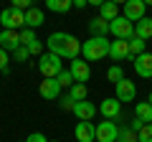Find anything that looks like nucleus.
Masks as SVG:
<instances>
[{
    "label": "nucleus",
    "mask_w": 152,
    "mask_h": 142,
    "mask_svg": "<svg viewBox=\"0 0 152 142\" xmlns=\"http://www.w3.org/2000/svg\"><path fill=\"white\" fill-rule=\"evenodd\" d=\"M46 43H48V53H56L58 59L76 61L81 53V41L71 33H51Z\"/></svg>",
    "instance_id": "obj_1"
},
{
    "label": "nucleus",
    "mask_w": 152,
    "mask_h": 142,
    "mask_svg": "<svg viewBox=\"0 0 152 142\" xmlns=\"http://www.w3.org/2000/svg\"><path fill=\"white\" fill-rule=\"evenodd\" d=\"M109 46L112 41L107 38H89L81 43V56L84 61H102L104 56H109Z\"/></svg>",
    "instance_id": "obj_2"
},
{
    "label": "nucleus",
    "mask_w": 152,
    "mask_h": 142,
    "mask_svg": "<svg viewBox=\"0 0 152 142\" xmlns=\"http://www.w3.org/2000/svg\"><path fill=\"white\" fill-rule=\"evenodd\" d=\"M38 71L43 74V79H56L61 71H64V61L56 53H43L38 59Z\"/></svg>",
    "instance_id": "obj_3"
},
{
    "label": "nucleus",
    "mask_w": 152,
    "mask_h": 142,
    "mask_svg": "<svg viewBox=\"0 0 152 142\" xmlns=\"http://www.w3.org/2000/svg\"><path fill=\"white\" fill-rule=\"evenodd\" d=\"M0 23H3V31H18V28H26V13L15 10V8H5L0 13Z\"/></svg>",
    "instance_id": "obj_4"
},
{
    "label": "nucleus",
    "mask_w": 152,
    "mask_h": 142,
    "mask_svg": "<svg viewBox=\"0 0 152 142\" xmlns=\"http://www.w3.org/2000/svg\"><path fill=\"white\" fill-rule=\"evenodd\" d=\"M109 33H112L117 41H129L134 36V23H129L124 15H119L117 20L109 23Z\"/></svg>",
    "instance_id": "obj_5"
},
{
    "label": "nucleus",
    "mask_w": 152,
    "mask_h": 142,
    "mask_svg": "<svg viewBox=\"0 0 152 142\" xmlns=\"http://www.w3.org/2000/svg\"><path fill=\"white\" fill-rule=\"evenodd\" d=\"M147 13V5H145V0H127L124 5H122V15L127 18L129 23H137L142 20Z\"/></svg>",
    "instance_id": "obj_6"
},
{
    "label": "nucleus",
    "mask_w": 152,
    "mask_h": 142,
    "mask_svg": "<svg viewBox=\"0 0 152 142\" xmlns=\"http://www.w3.org/2000/svg\"><path fill=\"white\" fill-rule=\"evenodd\" d=\"M117 137H119V127H117V122H99L96 124V142H117Z\"/></svg>",
    "instance_id": "obj_7"
},
{
    "label": "nucleus",
    "mask_w": 152,
    "mask_h": 142,
    "mask_svg": "<svg viewBox=\"0 0 152 142\" xmlns=\"http://www.w3.org/2000/svg\"><path fill=\"white\" fill-rule=\"evenodd\" d=\"M99 112L104 114V119H119L122 117V102L117 97H107V99H102V104H99Z\"/></svg>",
    "instance_id": "obj_8"
},
{
    "label": "nucleus",
    "mask_w": 152,
    "mask_h": 142,
    "mask_svg": "<svg viewBox=\"0 0 152 142\" xmlns=\"http://www.w3.org/2000/svg\"><path fill=\"white\" fill-rule=\"evenodd\" d=\"M69 71H71V76H74V81H76V84H86V81H89V76H91V69H89V64H86L84 59L71 61Z\"/></svg>",
    "instance_id": "obj_9"
},
{
    "label": "nucleus",
    "mask_w": 152,
    "mask_h": 142,
    "mask_svg": "<svg viewBox=\"0 0 152 142\" xmlns=\"http://www.w3.org/2000/svg\"><path fill=\"white\" fill-rule=\"evenodd\" d=\"M114 89H117V94H114V97L119 99V102H134V97H137V86H134V81H129V79H122L119 84H114Z\"/></svg>",
    "instance_id": "obj_10"
},
{
    "label": "nucleus",
    "mask_w": 152,
    "mask_h": 142,
    "mask_svg": "<svg viewBox=\"0 0 152 142\" xmlns=\"http://www.w3.org/2000/svg\"><path fill=\"white\" fill-rule=\"evenodd\" d=\"M0 48L8 53H15L20 48V33L18 31H3L0 33Z\"/></svg>",
    "instance_id": "obj_11"
},
{
    "label": "nucleus",
    "mask_w": 152,
    "mask_h": 142,
    "mask_svg": "<svg viewBox=\"0 0 152 142\" xmlns=\"http://www.w3.org/2000/svg\"><path fill=\"white\" fill-rule=\"evenodd\" d=\"M74 135H76V142H96V127L91 122H79L74 127Z\"/></svg>",
    "instance_id": "obj_12"
},
{
    "label": "nucleus",
    "mask_w": 152,
    "mask_h": 142,
    "mask_svg": "<svg viewBox=\"0 0 152 142\" xmlns=\"http://www.w3.org/2000/svg\"><path fill=\"white\" fill-rule=\"evenodd\" d=\"M132 64H134V71L140 74L142 79H152V53H142V56H137Z\"/></svg>",
    "instance_id": "obj_13"
},
{
    "label": "nucleus",
    "mask_w": 152,
    "mask_h": 142,
    "mask_svg": "<svg viewBox=\"0 0 152 142\" xmlns=\"http://www.w3.org/2000/svg\"><path fill=\"white\" fill-rule=\"evenodd\" d=\"M96 112H99V107H94V104L86 99V102H76V109H74V114L79 117V122H91Z\"/></svg>",
    "instance_id": "obj_14"
},
{
    "label": "nucleus",
    "mask_w": 152,
    "mask_h": 142,
    "mask_svg": "<svg viewBox=\"0 0 152 142\" xmlns=\"http://www.w3.org/2000/svg\"><path fill=\"white\" fill-rule=\"evenodd\" d=\"M38 91H41V97H43V99H58L61 84L56 81V79H43L41 86H38Z\"/></svg>",
    "instance_id": "obj_15"
},
{
    "label": "nucleus",
    "mask_w": 152,
    "mask_h": 142,
    "mask_svg": "<svg viewBox=\"0 0 152 142\" xmlns=\"http://www.w3.org/2000/svg\"><path fill=\"white\" fill-rule=\"evenodd\" d=\"M89 33H91V38H107V33H109V23L104 20V18H91L89 20Z\"/></svg>",
    "instance_id": "obj_16"
},
{
    "label": "nucleus",
    "mask_w": 152,
    "mask_h": 142,
    "mask_svg": "<svg viewBox=\"0 0 152 142\" xmlns=\"http://www.w3.org/2000/svg\"><path fill=\"white\" fill-rule=\"evenodd\" d=\"M109 56H112L114 61L129 59V41H112V46H109Z\"/></svg>",
    "instance_id": "obj_17"
},
{
    "label": "nucleus",
    "mask_w": 152,
    "mask_h": 142,
    "mask_svg": "<svg viewBox=\"0 0 152 142\" xmlns=\"http://www.w3.org/2000/svg\"><path fill=\"white\" fill-rule=\"evenodd\" d=\"M119 15H122V8L117 5V3H112V0L102 3V8H99V18H104L107 23H112V20H117Z\"/></svg>",
    "instance_id": "obj_18"
},
{
    "label": "nucleus",
    "mask_w": 152,
    "mask_h": 142,
    "mask_svg": "<svg viewBox=\"0 0 152 142\" xmlns=\"http://www.w3.org/2000/svg\"><path fill=\"white\" fill-rule=\"evenodd\" d=\"M134 36L137 38H142V41H150L152 38V18H142V20H137L134 23Z\"/></svg>",
    "instance_id": "obj_19"
},
{
    "label": "nucleus",
    "mask_w": 152,
    "mask_h": 142,
    "mask_svg": "<svg viewBox=\"0 0 152 142\" xmlns=\"http://www.w3.org/2000/svg\"><path fill=\"white\" fill-rule=\"evenodd\" d=\"M43 10H41V8H31V10L26 13V28H33V31H36L38 26H43Z\"/></svg>",
    "instance_id": "obj_20"
},
{
    "label": "nucleus",
    "mask_w": 152,
    "mask_h": 142,
    "mask_svg": "<svg viewBox=\"0 0 152 142\" xmlns=\"http://www.w3.org/2000/svg\"><path fill=\"white\" fill-rule=\"evenodd\" d=\"M134 117H137V119H142L145 124H152V104L150 102H137Z\"/></svg>",
    "instance_id": "obj_21"
},
{
    "label": "nucleus",
    "mask_w": 152,
    "mask_h": 142,
    "mask_svg": "<svg viewBox=\"0 0 152 142\" xmlns=\"http://www.w3.org/2000/svg\"><path fill=\"white\" fill-rule=\"evenodd\" d=\"M142 53H147V41H142V38H137V36H132V38H129V59L134 61L137 56H142Z\"/></svg>",
    "instance_id": "obj_22"
},
{
    "label": "nucleus",
    "mask_w": 152,
    "mask_h": 142,
    "mask_svg": "<svg viewBox=\"0 0 152 142\" xmlns=\"http://www.w3.org/2000/svg\"><path fill=\"white\" fill-rule=\"evenodd\" d=\"M46 8L53 10V13H69L74 8V3L71 0H46Z\"/></svg>",
    "instance_id": "obj_23"
},
{
    "label": "nucleus",
    "mask_w": 152,
    "mask_h": 142,
    "mask_svg": "<svg viewBox=\"0 0 152 142\" xmlns=\"http://www.w3.org/2000/svg\"><path fill=\"white\" fill-rule=\"evenodd\" d=\"M86 84H74V86L69 89V97L74 99V102H86Z\"/></svg>",
    "instance_id": "obj_24"
},
{
    "label": "nucleus",
    "mask_w": 152,
    "mask_h": 142,
    "mask_svg": "<svg viewBox=\"0 0 152 142\" xmlns=\"http://www.w3.org/2000/svg\"><path fill=\"white\" fill-rule=\"evenodd\" d=\"M107 79H109L112 84H119L122 79H127V76H124V71H122V66L114 64V66H109V69H107Z\"/></svg>",
    "instance_id": "obj_25"
},
{
    "label": "nucleus",
    "mask_w": 152,
    "mask_h": 142,
    "mask_svg": "<svg viewBox=\"0 0 152 142\" xmlns=\"http://www.w3.org/2000/svg\"><path fill=\"white\" fill-rule=\"evenodd\" d=\"M36 31H33V28H23V31H20V46H26V48H28V46H31V43H36Z\"/></svg>",
    "instance_id": "obj_26"
},
{
    "label": "nucleus",
    "mask_w": 152,
    "mask_h": 142,
    "mask_svg": "<svg viewBox=\"0 0 152 142\" xmlns=\"http://www.w3.org/2000/svg\"><path fill=\"white\" fill-rule=\"evenodd\" d=\"M117 142H140V140H137V132H134V130L124 127V130H119V137H117Z\"/></svg>",
    "instance_id": "obj_27"
},
{
    "label": "nucleus",
    "mask_w": 152,
    "mask_h": 142,
    "mask_svg": "<svg viewBox=\"0 0 152 142\" xmlns=\"http://www.w3.org/2000/svg\"><path fill=\"white\" fill-rule=\"evenodd\" d=\"M56 81L61 84V89H64V86H69V89H71V86L76 84V81H74V76H71V71H61L58 76H56Z\"/></svg>",
    "instance_id": "obj_28"
},
{
    "label": "nucleus",
    "mask_w": 152,
    "mask_h": 142,
    "mask_svg": "<svg viewBox=\"0 0 152 142\" xmlns=\"http://www.w3.org/2000/svg\"><path fill=\"white\" fill-rule=\"evenodd\" d=\"M58 109H61V112H74V109H76V102L69 97V94H66V97L58 99Z\"/></svg>",
    "instance_id": "obj_29"
},
{
    "label": "nucleus",
    "mask_w": 152,
    "mask_h": 142,
    "mask_svg": "<svg viewBox=\"0 0 152 142\" xmlns=\"http://www.w3.org/2000/svg\"><path fill=\"white\" fill-rule=\"evenodd\" d=\"M137 140L140 142H152V124H145L140 132H137Z\"/></svg>",
    "instance_id": "obj_30"
},
{
    "label": "nucleus",
    "mask_w": 152,
    "mask_h": 142,
    "mask_svg": "<svg viewBox=\"0 0 152 142\" xmlns=\"http://www.w3.org/2000/svg\"><path fill=\"white\" fill-rule=\"evenodd\" d=\"M13 59H15V61H20V64H26V61L31 59V51H28L26 46H20V48H18L15 53H13Z\"/></svg>",
    "instance_id": "obj_31"
},
{
    "label": "nucleus",
    "mask_w": 152,
    "mask_h": 142,
    "mask_svg": "<svg viewBox=\"0 0 152 142\" xmlns=\"http://www.w3.org/2000/svg\"><path fill=\"white\" fill-rule=\"evenodd\" d=\"M28 51H31V56H38V59H41V56H43V43H41V41H36V43L28 46Z\"/></svg>",
    "instance_id": "obj_32"
},
{
    "label": "nucleus",
    "mask_w": 152,
    "mask_h": 142,
    "mask_svg": "<svg viewBox=\"0 0 152 142\" xmlns=\"http://www.w3.org/2000/svg\"><path fill=\"white\" fill-rule=\"evenodd\" d=\"M26 142H51V140H46V135H41V132H33L26 137Z\"/></svg>",
    "instance_id": "obj_33"
},
{
    "label": "nucleus",
    "mask_w": 152,
    "mask_h": 142,
    "mask_svg": "<svg viewBox=\"0 0 152 142\" xmlns=\"http://www.w3.org/2000/svg\"><path fill=\"white\" fill-rule=\"evenodd\" d=\"M0 71L8 74V51H3V48H0Z\"/></svg>",
    "instance_id": "obj_34"
},
{
    "label": "nucleus",
    "mask_w": 152,
    "mask_h": 142,
    "mask_svg": "<svg viewBox=\"0 0 152 142\" xmlns=\"http://www.w3.org/2000/svg\"><path fill=\"white\" fill-rule=\"evenodd\" d=\"M142 127H145V122H142V119H137V117H134V119L129 122V130H134V132H140Z\"/></svg>",
    "instance_id": "obj_35"
},
{
    "label": "nucleus",
    "mask_w": 152,
    "mask_h": 142,
    "mask_svg": "<svg viewBox=\"0 0 152 142\" xmlns=\"http://www.w3.org/2000/svg\"><path fill=\"white\" fill-rule=\"evenodd\" d=\"M86 5H89L86 0H74V8H79V10H84V8H86Z\"/></svg>",
    "instance_id": "obj_36"
},
{
    "label": "nucleus",
    "mask_w": 152,
    "mask_h": 142,
    "mask_svg": "<svg viewBox=\"0 0 152 142\" xmlns=\"http://www.w3.org/2000/svg\"><path fill=\"white\" fill-rule=\"evenodd\" d=\"M147 102H150V104H152V91H150V97H147Z\"/></svg>",
    "instance_id": "obj_37"
},
{
    "label": "nucleus",
    "mask_w": 152,
    "mask_h": 142,
    "mask_svg": "<svg viewBox=\"0 0 152 142\" xmlns=\"http://www.w3.org/2000/svg\"><path fill=\"white\" fill-rule=\"evenodd\" d=\"M51 142H56V140H51Z\"/></svg>",
    "instance_id": "obj_38"
},
{
    "label": "nucleus",
    "mask_w": 152,
    "mask_h": 142,
    "mask_svg": "<svg viewBox=\"0 0 152 142\" xmlns=\"http://www.w3.org/2000/svg\"><path fill=\"white\" fill-rule=\"evenodd\" d=\"M23 142H26V140H23Z\"/></svg>",
    "instance_id": "obj_39"
},
{
    "label": "nucleus",
    "mask_w": 152,
    "mask_h": 142,
    "mask_svg": "<svg viewBox=\"0 0 152 142\" xmlns=\"http://www.w3.org/2000/svg\"><path fill=\"white\" fill-rule=\"evenodd\" d=\"M150 18H152V15H150Z\"/></svg>",
    "instance_id": "obj_40"
}]
</instances>
